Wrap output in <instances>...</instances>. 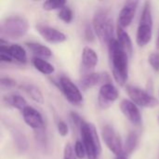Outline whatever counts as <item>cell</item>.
Segmentation results:
<instances>
[{"mask_svg": "<svg viewBox=\"0 0 159 159\" xmlns=\"http://www.w3.org/2000/svg\"><path fill=\"white\" fill-rule=\"evenodd\" d=\"M107 47L113 76L118 85L124 86L128 80L129 75V57L122 48L116 38L111 41Z\"/></svg>", "mask_w": 159, "mask_h": 159, "instance_id": "6da1fadb", "label": "cell"}, {"mask_svg": "<svg viewBox=\"0 0 159 159\" xmlns=\"http://www.w3.org/2000/svg\"><path fill=\"white\" fill-rule=\"evenodd\" d=\"M92 26L97 37L102 44L109 45L115 39V26L110 12L105 8H99L93 16Z\"/></svg>", "mask_w": 159, "mask_h": 159, "instance_id": "7a4b0ae2", "label": "cell"}, {"mask_svg": "<svg viewBox=\"0 0 159 159\" xmlns=\"http://www.w3.org/2000/svg\"><path fill=\"white\" fill-rule=\"evenodd\" d=\"M29 24L25 17L20 15H11L5 18L0 23L1 38L20 39L28 32Z\"/></svg>", "mask_w": 159, "mask_h": 159, "instance_id": "3957f363", "label": "cell"}, {"mask_svg": "<svg viewBox=\"0 0 159 159\" xmlns=\"http://www.w3.org/2000/svg\"><path fill=\"white\" fill-rule=\"evenodd\" d=\"M79 132L86 149L88 159L100 158L102 154V144L96 127L93 124L88 123L84 120L79 129Z\"/></svg>", "mask_w": 159, "mask_h": 159, "instance_id": "277c9868", "label": "cell"}, {"mask_svg": "<svg viewBox=\"0 0 159 159\" xmlns=\"http://www.w3.org/2000/svg\"><path fill=\"white\" fill-rule=\"evenodd\" d=\"M153 37V13L152 4L149 1L144 2L140 22L137 29L136 42L139 47H145Z\"/></svg>", "mask_w": 159, "mask_h": 159, "instance_id": "5b68a950", "label": "cell"}, {"mask_svg": "<svg viewBox=\"0 0 159 159\" xmlns=\"http://www.w3.org/2000/svg\"><path fill=\"white\" fill-rule=\"evenodd\" d=\"M126 92L128 93L130 101H132L137 106L155 108L158 105L159 102L157 98L137 86L128 85L126 87Z\"/></svg>", "mask_w": 159, "mask_h": 159, "instance_id": "8992f818", "label": "cell"}, {"mask_svg": "<svg viewBox=\"0 0 159 159\" xmlns=\"http://www.w3.org/2000/svg\"><path fill=\"white\" fill-rule=\"evenodd\" d=\"M102 137L104 143L113 154H115L116 156H118L123 153L124 145L122 143L121 138L112 126L104 125L102 127Z\"/></svg>", "mask_w": 159, "mask_h": 159, "instance_id": "52a82bcc", "label": "cell"}, {"mask_svg": "<svg viewBox=\"0 0 159 159\" xmlns=\"http://www.w3.org/2000/svg\"><path fill=\"white\" fill-rule=\"evenodd\" d=\"M59 85L66 100L74 105H79L83 102V96L76 85L67 76L62 75L60 78Z\"/></svg>", "mask_w": 159, "mask_h": 159, "instance_id": "ba28073f", "label": "cell"}, {"mask_svg": "<svg viewBox=\"0 0 159 159\" xmlns=\"http://www.w3.org/2000/svg\"><path fill=\"white\" fill-rule=\"evenodd\" d=\"M118 97V90L112 83L102 85L98 95V105L101 109H107Z\"/></svg>", "mask_w": 159, "mask_h": 159, "instance_id": "9c48e42d", "label": "cell"}, {"mask_svg": "<svg viewBox=\"0 0 159 159\" xmlns=\"http://www.w3.org/2000/svg\"><path fill=\"white\" fill-rule=\"evenodd\" d=\"M111 82V77L107 73H89L83 75L79 80V87L83 90H88L99 84H108Z\"/></svg>", "mask_w": 159, "mask_h": 159, "instance_id": "30bf717a", "label": "cell"}, {"mask_svg": "<svg viewBox=\"0 0 159 159\" xmlns=\"http://www.w3.org/2000/svg\"><path fill=\"white\" fill-rule=\"evenodd\" d=\"M140 2L139 1H129L126 2L123 7L121 8L117 20V26L124 29L129 27L130 23L133 20V18L135 17L138 6Z\"/></svg>", "mask_w": 159, "mask_h": 159, "instance_id": "8fae6325", "label": "cell"}, {"mask_svg": "<svg viewBox=\"0 0 159 159\" xmlns=\"http://www.w3.org/2000/svg\"><path fill=\"white\" fill-rule=\"evenodd\" d=\"M120 110L125 117L134 126L140 127L143 119L138 106L130 100L124 99L120 103Z\"/></svg>", "mask_w": 159, "mask_h": 159, "instance_id": "7c38bea8", "label": "cell"}, {"mask_svg": "<svg viewBox=\"0 0 159 159\" xmlns=\"http://www.w3.org/2000/svg\"><path fill=\"white\" fill-rule=\"evenodd\" d=\"M36 30L39 33V34L47 42L50 44H61V43H63L67 38L66 35L62 32L51 26L38 24L36 25Z\"/></svg>", "mask_w": 159, "mask_h": 159, "instance_id": "4fadbf2b", "label": "cell"}, {"mask_svg": "<svg viewBox=\"0 0 159 159\" xmlns=\"http://www.w3.org/2000/svg\"><path fill=\"white\" fill-rule=\"evenodd\" d=\"M21 114L26 125L34 130H38L45 127L43 116L34 107L28 105L23 111H21Z\"/></svg>", "mask_w": 159, "mask_h": 159, "instance_id": "5bb4252c", "label": "cell"}, {"mask_svg": "<svg viewBox=\"0 0 159 159\" xmlns=\"http://www.w3.org/2000/svg\"><path fill=\"white\" fill-rule=\"evenodd\" d=\"M82 68L84 72H87V74L92 73L91 71L96 67L98 63V55L96 51L89 48L85 47L82 50Z\"/></svg>", "mask_w": 159, "mask_h": 159, "instance_id": "9a60e30c", "label": "cell"}, {"mask_svg": "<svg viewBox=\"0 0 159 159\" xmlns=\"http://www.w3.org/2000/svg\"><path fill=\"white\" fill-rule=\"evenodd\" d=\"M116 34H117L116 39H117L118 43L120 44L122 48L125 50V52L129 55V57L131 58L132 52H133V44H132L131 38L129 37V34L124 29L117 26Z\"/></svg>", "mask_w": 159, "mask_h": 159, "instance_id": "2e32d148", "label": "cell"}, {"mask_svg": "<svg viewBox=\"0 0 159 159\" xmlns=\"http://www.w3.org/2000/svg\"><path fill=\"white\" fill-rule=\"evenodd\" d=\"M25 45L29 48V50L37 58L43 59V58H49L52 56L51 49L45 45L35 42H28Z\"/></svg>", "mask_w": 159, "mask_h": 159, "instance_id": "e0dca14e", "label": "cell"}, {"mask_svg": "<svg viewBox=\"0 0 159 159\" xmlns=\"http://www.w3.org/2000/svg\"><path fill=\"white\" fill-rule=\"evenodd\" d=\"M4 102L12 108H15L20 111H23L28 106L26 100L19 94H11L8 96H5Z\"/></svg>", "mask_w": 159, "mask_h": 159, "instance_id": "ac0fdd59", "label": "cell"}, {"mask_svg": "<svg viewBox=\"0 0 159 159\" xmlns=\"http://www.w3.org/2000/svg\"><path fill=\"white\" fill-rule=\"evenodd\" d=\"M21 88L34 102H35L36 103H39V104L44 103V102H45L44 96H43L42 91L39 89V88H37L36 86H34L33 84H25Z\"/></svg>", "mask_w": 159, "mask_h": 159, "instance_id": "d6986e66", "label": "cell"}, {"mask_svg": "<svg viewBox=\"0 0 159 159\" xmlns=\"http://www.w3.org/2000/svg\"><path fill=\"white\" fill-rule=\"evenodd\" d=\"M32 63L34 67L43 75H51L55 72L54 66L44 59L34 57L32 60Z\"/></svg>", "mask_w": 159, "mask_h": 159, "instance_id": "ffe728a7", "label": "cell"}, {"mask_svg": "<svg viewBox=\"0 0 159 159\" xmlns=\"http://www.w3.org/2000/svg\"><path fill=\"white\" fill-rule=\"evenodd\" d=\"M9 52L14 61L20 63H25L27 61V53L21 46L18 44L9 45Z\"/></svg>", "mask_w": 159, "mask_h": 159, "instance_id": "44dd1931", "label": "cell"}, {"mask_svg": "<svg viewBox=\"0 0 159 159\" xmlns=\"http://www.w3.org/2000/svg\"><path fill=\"white\" fill-rule=\"evenodd\" d=\"M139 143V136L136 132L131 131L129 132V134L128 135L125 144H124V153L129 157L130 156L137 148Z\"/></svg>", "mask_w": 159, "mask_h": 159, "instance_id": "7402d4cb", "label": "cell"}, {"mask_svg": "<svg viewBox=\"0 0 159 159\" xmlns=\"http://www.w3.org/2000/svg\"><path fill=\"white\" fill-rule=\"evenodd\" d=\"M12 136L14 139V143L17 147V150L20 153H24L28 149V142L26 137L22 132L18 129H14L12 131Z\"/></svg>", "mask_w": 159, "mask_h": 159, "instance_id": "603a6c76", "label": "cell"}, {"mask_svg": "<svg viewBox=\"0 0 159 159\" xmlns=\"http://www.w3.org/2000/svg\"><path fill=\"white\" fill-rule=\"evenodd\" d=\"M66 6V2L63 0H48L43 3V8L48 11L61 10Z\"/></svg>", "mask_w": 159, "mask_h": 159, "instance_id": "cb8c5ba5", "label": "cell"}, {"mask_svg": "<svg viewBox=\"0 0 159 159\" xmlns=\"http://www.w3.org/2000/svg\"><path fill=\"white\" fill-rule=\"evenodd\" d=\"M35 134V141L36 143L39 144L40 147H42L43 149H48V135H47V131L45 127L41 129L38 130H34Z\"/></svg>", "mask_w": 159, "mask_h": 159, "instance_id": "d4e9b609", "label": "cell"}, {"mask_svg": "<svg viewBox=\"0 0 159 159\" xmlns=\"http://www.w3.org/2000/svg\"><path fill=\"white\" fill-rule=\"evenodd\" d=\"M58 18L61 20L62 21H64L65 23H70L74 19V12L69 7L65 6L61 10H59Z\"/></svg>", "mask_w": 159, "mask_h": 159, "instance_id": "484cf974", "label": "cell"}, {"mask_svg": "<svg viewBox=\"0 0 159 159\" xmlns=\"http://www.w3.org/2000/svg\"><path fill=\"white\" fill-rule=\"evenodd\" d=\"M0 61L2 62H13V59L9 52V46L7 44H4V42L1 40L0 43Z\"/></svg>", "mask_w": 159, "mask_h": 159, "instance_id": "4316f807", "label": "cell"}, {"mask_svg": "<svg viewBox=\"0 0 159 159\" xmlns=\"http://www.w3.org/2000/svg\"><path fill=\"white\" fill-rule=\"evenodd\" d=\"M95 32L90 23H86L84 26V37L87 42H93L95 40Z\"/></svg>", "mask_w": 159, "mask_h": 159, "instance_id": "83f0119b", "label": "cell"}, {"mask_svg": "<svg viewBox=\"0 0 159 159\" xmlns=\"http://www.w3.org/2000/svg\"><path fill=\"white\" fill-rule=\"evenodd\" d=\"M74 150H75V156L78 159H83L86 156V149L84 147V144L82 143V141H79L77 140L75 143V146H74Z\"/></svg>", "mask_w": 159, "mask_h": 159, "instance_id": "f1b7e54d", "label": "cell"}, {"mask_svg": "<svg viewBox=\"0 0 159 159\" xmlns=\"http://www.w3.org/2000/svg\"><path fill=\"white\" fill-rule=\"evenodd\" d=\"M148 61L156 72H159V52L151 53L148 57Z\"/></svg>", "mask_w": 159, "mask_h": 159, "instance_id": "f546056e", "label": "cell"}, {"mask_svg": "<svg viewBox=\"0 0 159 159\" xmlns=\"http://www.w3.org/2000/svg\"><path fill=\"white\" fill-rule=\"evenodd\" d=\"M62 159H77L74 147L71 143H67L63 150V157Z\"/></svg>", "mask_w": 159, "mask_h": 159, "instance_id": "4dcf8cb0", "label": "cell"}, {"mask_svg": "<svg viewBox=\"0 0 159 159\" xmlns=\"http://www.w3.org/2000/svg\"><path fill=\"white\" fill-rule=\"evenodd\" d=\"M17 86V82L10 77H2L1 78V87L3 89H13Z\"/></svg>", "mask_w": 159, "mask_h": 159, "instance_id": "1f68e13d", "label": "cell"}, {"mask_svg": "<svg viewBox=\"0 0 159 159\" xmlns=\"http://www.w3.org/2000/svg\"><path fill=\"white\" fill-rule=\"evenodd\" d=\"M57 130L61 137H66L69 132V127L63 120H59L57 122Z\"/></svg>", "mask_w": 159, "mask_h": 159, "instance_id": "d6a6232c", "label": "cell"}, {"mask_svg": "<svg viewBox=\"0 0 159 159\" xmlns=\"http://www.w3.org/2000/svg\"><path fill=\"white\" fill-rule=\"evenodd\" d=\"M70 117H71V120H72L73 124H74V125L75 126V128L79 130V129H80V127H81V125H82L84 119H83L77 113H75V112H71Z\"/></svg>", "mask_w": 159, "mask_h": 159, "instance_id": "836d02e7", "label": "cell"}, {"mask_svg": "<svg viewBox=\"0 0 159 159\" xmlns=\"http://www.w3.org/2000/svg\"><path fill=\"white\" fill-rule=\"evenodd\" d=\"M115 159H128V156H127V155H126V154L123 152L122 154H120V155L116 156Z\"/></svg>", "mask_w": 159, "mask_h": 159, "instance_id": "e575fe53", "label": "cell"}, {"mask_svg": "<svg viewBox=\"0 0 159 159\" xmlns=\"http://www.w3.org/2000/svg\"><path fill=\"white\" fill-rule=\"evenodd\" d=\"M156 44H157V50H159V33H158V35H157V42H156Z\"/></svg>", "mask_w": 159, "mask_h": 159, "instance_id": "d590c367", "label": "cell"}, {"mask_svg": "<svg viewBox=\"0 0 159 159\" xmlns=\"http://www.w3.org/2000/svg\"><path fill=\"white\" fill-rule=\"evenodd\" d=\"M158 122H159V116H158Z\"/></svg>", "mask_w": 159, "mask_h": 159, "instance_id": "8d00e7d4", "label": "cell"}, {"mask_svg": "<svg viewBox=\"0 0 159 159\" xmlns=\"http://www.w3.org/2000/svg\"><path fill=\"white\" fill-rule=\"evenodd\" d=\"M158 158H159V152H158Z\"/></svg>", "mask_w": 159, "mask_h": 159, "instance_id": "74e56055", "label": "cell"}]
</instances>
